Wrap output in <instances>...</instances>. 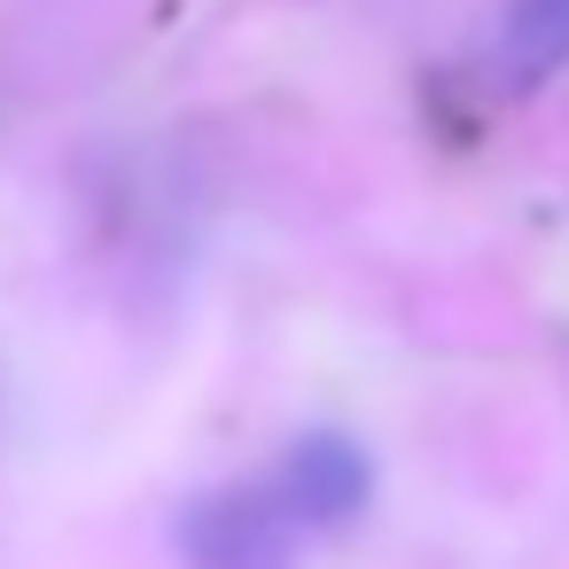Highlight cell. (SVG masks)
Here are the masks:
<instances>
[{
	"mask_svg": "<svg viewBox=\"0 0 569 569\" xmlns=\"http://www.w3.org/2000/svg\"><path fill=\"white\" fill-rule=\"evenodd\" d=\"M273 491L289 499V515H297L305 530H336V522H351V515L367 507L375 468H367V452H359L351 437L312 429V437H297L289 460L273 468Z\"/></svg>",
	"mask_w": 569,
	"mask_h": 569,
	"instance_id": "2",
	"label": "cell"
},
{
	"mask_svg": "<svg viewBox=\"0 0 569 569\" xmlns=\"http://www.w3.org/2000/svg\"><path fill=\"white\" fill-rule=\"evenodd\" d=\"M569 63V0H515L499 24V71L507 87H538Z\"/></svg>",
	"mask_w": 569,
	"mask_h": 569,
	"instance_id": "3",
	"label": "cell"
},
{
	"mask_svg": "<svg viewBox=\"0 0 569 569\" xmlns=\"http://www.w3.org/2000/svg\"><path fill=\"white\" fill-rule=\"evenodd\" d=\"M297 538H305V522L289 515L273 476L234 483V491H203L180 515L188 569H297Z\"/></svg>",
	"mask_w": 569,
	"mask_h": 569,
	"instance_id": "1",
	"label": "cell"
}]
</instances>
